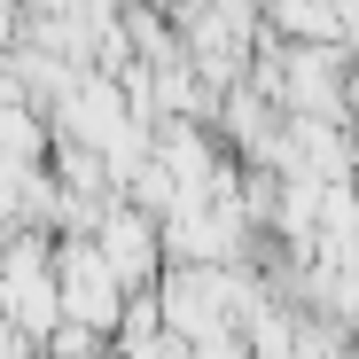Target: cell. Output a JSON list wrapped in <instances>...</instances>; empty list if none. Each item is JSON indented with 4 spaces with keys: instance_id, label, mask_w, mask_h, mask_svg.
Instances as JSON below:
<instances>
[{
    "instance_id": "cell-2",
    "label": "cell",
    "mask_w": 359,
    "mask_h": 359,
    "mask_svg": "<svg viewBox=\"0 0 359 359\" xmlns=\"http://www.w3.org/2000/svg\"><path fill=\"white\" fill-rule=\"evenodd\" d=\"M94 243H102V258L117 266V281H149V273H156V226H149V211H133V203H117V211L94 226Z\"/></svg>"
},
{
    "instance_id": "cell-1",
    "label": "cell",
    "mask_w": 359,
    "mask_h": 359,
    "mask_svg": "<svg viewBox=\"0 0 359 359\" xmlns=\"http://www.w3.org/2000/svg\"><path fill=\"white\" fill-rule=\"evenodd\" d=\"M55 289H63V313L79 328H109L117 305H126V281H117V266L102 258V243H71L63 258H55Z\"/></svg>"
}]
</instances>
